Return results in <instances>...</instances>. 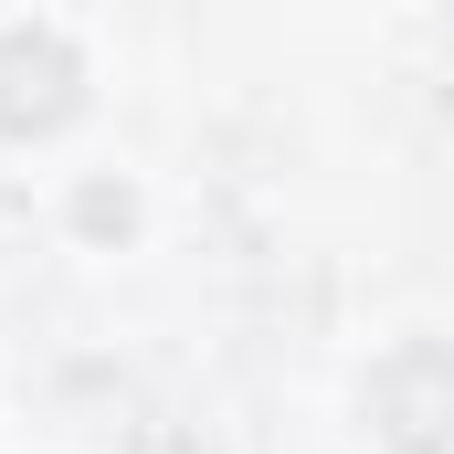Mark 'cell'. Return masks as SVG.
I'll return each mask as SVG.
<instances>
[{"label": "cell", "instance_id": "cell-1", "mask_svg": "<svg viewBox=\"0 0 454 454\" xmlns=\"http://www.w3.org/2000/svg\"><path fill=\"white\" fill-rule=\"evenodd\" d=\"M359 412L391 454H454V348L402 339L370 380H359Z\"/></svg>", "mask_w": 454, "mask_h": 454}, {"label": "cell", "instance_id": "cell-2", "mask_svg": "<svg viewBox=\"0 0 454 454\" xmlns=\"http://www.w3.org/2000/svg\"><path fill=\"white\" fill-rule=\"evenodd\" d=\"M85 106V53L64 32H0V137H53Z\"/></svg>", "mask_w": 454, "mask_h": 454}]
</instances>
